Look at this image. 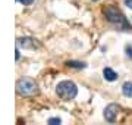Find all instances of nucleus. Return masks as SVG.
Listing matches in <instances>:
<instances>
[{
  "instance_id": "nucleus-3",
  "label": "nucleus",
  "mask_w": 132,
  "mask_h": 125,
  "mask_svg": "<svg viewBox=\"0 0 132 125\" xmlns=\"http://www.w3.org/2000/svg\"><path fill=\"white\" fill-rule=\"evenodd\" d=\"M16 91H18L21 96H34V94L38 91L37 82L34 81L32 78H28V77L21 78V80L16 82Z\"/></svg>"
},
{
  "instance_id": "nucleus-2",
  "label": "nucleus",
  "mask_w": 132,
  "mask_h": 125,
  "mask_svg": "<svg viewBox=\"0 0 132 125\" xmlns=\"http://www.w3.org/2000/svg\"><path fill=\"white\" fill-rule=\"evenodd\" d=\"M56 93H57V96L60 97L62 100H72V99H75L76 94H78V88H76L75 82L62 81V82L57 84Z\"/></svg>"
},
{
  "instance_id": "nucleus-7",
  "label": "nucleus",
  "mask_w": 132,
  "mask_h": 125,
  "mask_svg": "<svg viewBox=\"0 0 132 125\" xmlns=\"http://www.w3.org/2000/svg\"><path fill=\"white\" fill-rule=\"evenodd\" d=\"M122 93H123V96L132 97V82L131 81H126L122 85Z\"/></svg>"
},
{
  "instance_id": "nucleus-1",
  "label": "nucleus",
  "mask_w": 132,
  "mask_h": 125,
  "mask_svg": "<svg viewBox=\"0 0 132 125\" xmlns=\"http://www.w3.org/2000/svg\"><path fill=\"white\" fill-rule=\"evenodd\" d=\"M104 16L107 18V21L110 24H113L114 27L118 29H120V31H131L132 29L131 24L126 21V18H125L116 7H113V6H107V7L104 9Z\"/></svg>"
},
{
  "instance_id": "nucleus-11",
  "label": "nucleus",
  "mask_w": 132,
  "mask_h": 125,
  "mask_svg": "<svg viewBox=\"0 0 132 125\" xmlns=\"http://www.w3.org/2000/svg\"><path fill=\"white\" fill-rule=\"evenodd\" d=\"M19 3H22V5H25V6H28V5H32L35 0H18Z\"/></svg>"
},
{
  "instance_id": "nucleus-6",
  "label": "nucleus",
  "mask_w": 132,
  "mask_h": 125,
  "mask_svg": "<svg viewBox=\"0 0 132 125\" xmlns=\"http://www.w3.org/2000/svg\"><path fill=\"white\" fill-rule=\"evenodd\" d=\"M103 75H104V78H106L107 81H116V80H118V74L114 72L112 68H104Z\"/></svg>"
},
{
  "instance_id": "nucleus-14",
  "label": "nucleus",
  "mask_w": 132,
  "mask_h": 125,
  "mask_svg": "<svg viewBox=\"0 0 132 125\" xmlns=\"http://www.w3.org/2000/svg\"><path fill=\"white\" fill-rule=\"evenodd\" d=\"M93 2H98V0H93Z\"/></svg>"
},
{
  "instance_id": "nucleus-12",
  "label": "nucleus",
  "mask_w": 132,
  "mask_h": 125,
  "mask_svg": "<svg viewBox=\"0 0 132 125\" xmlns=\"http://www.w3.org/2000/svg\"><path fill=\"white\" fill-rule=\"evenodd\" d=\"M125 5H126L128 7L132 10V0H125Z\"/></svg>"
},
{
  "instance_id": "nucleus-8",
  "label": "nucleus",
  "mask_w": 132,
  "mask_h": 125,
  "mask_svg": "<svg viewBox=\"0 0 132 125\" xmlns=\"http://www.w3.org/2000/svg\"><path fill=\"white\" fill-rule=\"evenodd\" d=\"M68 66H71V68H76V69H84L87 65H85L84 62H75V60H69L68 62Z\"/></svg>"
},
{
  "instance_id": "nucleus-9",
  "label": "nucleus",
  "mask_w": 132,
  "mask_h": 125,
  "mask_svg": "<svg viewBox=\"0 0 132 125\" xmlns=\"http://www.w3.org/2000/svg\"><path fill=\"white\" fill-rule=\"evenodd\" d=\"M48 124L59 125V124H62V121H60V118H50V119H48Z\"/></svg>"
},
{
  "instance_id": "nucleus-4",
  "label": "nucleus",
  "mask_w": 132,
  "mask_h": 125,
  "mask_svg": "<svg viewBox=\"0 0 132 125\" xmlns=\"http://www.w3.org/2000/svg\"><path fill=\"white\" fill-rule=\"evenodd\" d=\"M118 112H119V107L116 105H109L104 111V118L107 122H114L116 121V116H118Z\"/></svg>"
},
{
  "instance_id": "nucleus-13",
  "label": "nucleus",
  "mask_w": 132,
  "mask_h": 125,
  "mask_svg": "<svg viewBox=\"0 0 132 125\" xmlns=\"http://www.w3.org/2000/svg\"><path fill=\"white\" fill-rule=\"evenodd\" d=\"M16 60H19V59H21V53H19V49H16Z\"/></svg>"
},
{
  "instance_id": "nucleus-10",
  "label": "nucleus",
  "mask_w": 132,
  "mask_h": 125,
  "mask_svg": "<svg viewBox=\"0 0 132 125\" xmlns=\"http://www.w3.org/2000/svg\"><path fill=\"white\" fill-rule=\"evenodd\" d=\"M125 52H126V56H128V58H131V59H132V46H126Z\"/></svg>"
},
{
  "instance_id": "nucleus-5",
  "label": "nucleus",
  "mask_w": 132,
  "mask_h": 125,
  "mask_svg": "<svg viewBox=\"0 0 132 125\" xmlns=\"http://www.w3.org/2000/svg\"><path fill=\"white\" fill-rule=\"evenodd\" d=\"M18 46L24 49H35L37 47V43H35V40L29 38V37H24V38H19L18 40Z\"/></svg>"
}]
</instances>
